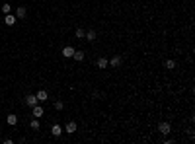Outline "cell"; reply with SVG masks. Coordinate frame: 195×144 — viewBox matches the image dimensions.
Returning a JSON list of instances; mask_svg holds the SVG:
<instances>
[{
    "instance_id": "obj_19",
    "label": "cell",
    "mask_w": 195,
    "mask_h": 144,
    "mask_svg": "<svg viewBox=\"0 0 195 144\" xmlns=\"http://www.w3.org/2000/svg\"><path fill=\"white\" fill-rule=\"evenodd\" d=\"M84 35H86L84 29H76V37H78V39H84Z\"/></svg>"
},
{
    "instance_id": "obj_16",
    "label": "cell",
    "mask_w": 195,
    "mask_h": 144,
    "mask_svg": "<svg viewBox=\"0 0 195 144\" xmlns=\"http://www.w3.org/2000/svg\"><path fill=\"white\" fill-rule=\"evenodd\" d=\"M55 109H57V111H63V109H65V103H63V101H55Z\"/></svg>"
},
{
    "instance_id": "obj_1",
    "label": "cell",
    "mask_w": 195,
    "mask_h": 144,
    "mask_svg": "<svg viewBox=\"0 0 195 144\" xmlns=\"http://www.w3.org/2000/svg\"><path fill=\"white\" fill-rule=\"evenodd\" d=\"M158 130H160L162 135H170V130H172V127H170V123L162 121V123H160V125H158Z\"/></svg>"
},
{
    "instance_id": "obj_4",
    "label": "cell",
    "mask_w": 195,
    "mask_h": 144,
    "mask_svg": "<svg viewBox=\"0 0 195 144\" xmlns=\"http://www.w3.org/2000/svg\"><path fill=\"white\" fill-rule=\"evenodd\" d=\"M65 132H68V135H74V132H76V123H74V121L66 123V127H65Z\"/></svg>"
},
{
    "instance_id": "obj_3",
    "label": "cell",
    "mask_w": 195,
    "mask_h": 144,
    "mask_svg": "<svg viewBox=\"0 0 195 144\" xmlns=\"http://www.w3.org/2000/svg\"><path fill=\"white\" fill-rule=\"evenodd\" d=\"M63 132H65V130H63V127H60V125H57V123L51 127V135H53V136H60Z\"/></svg>"
},
{
    "instance_id": "obj_5",
    "label": "cell",
    "mask_w": 195,
    "mask_h": 144,
    "mask_svg": "<svg viewBox=\"0 0 195 144\" xmlns=\"http://www.w3.org/2000/svg\"><path fill=\"white\" fill-rule=\"evenodd\" d=\"M37 98H35V96H25V105L28 107H33V105H37Z\"/></svg>"
},
{
    "instance_id": "obj_11",
    "label": "cell",
    "mask_w": 195,
    "mask_h": 144,
    "mask_svg": "<svg viewBox=\"0 0 195 144\" xmlns=\"http://www.w3.org/2000/svg\"><path fill=\"white\" fill-rule=\"evenodd\" d=\"M28 16V10L23 8V6H20L18 10H16V18H25Z\"/></svg>"
},
{
    "instance_id": "obj_7",
    "label": "cell",
    "mask_w": 195,
    "mask_h": 144,
    "mask_svg": "<svg viewBox=\"0 0 195 144\" xmlns=\"http://www.w3.org/2000/svg\"><path fill=\"white\" fill-rule=\"evenodd\" d=\"M121 62H123V61H121V56L117 55V56H113L111 61H109V64H111L113 68H119V66H121Z\"/></svg>"
},
{
    "instance_id": "obj_10",
    "label": "cell",
    "mask_w": 195,
    "mask_h": 144,
    "mask_svg": "<svg viewBox=\"0 0 195 144\" xmlns=\"http://www.w3.org/2000/svg\"><path fill=\"white\" fill-rule=\"evenodd\" d=\"M96 37H98L96 29H90V31H86V35H84V39H88V41H94Z\"/></svg>"
},
{
    "instance_id": "obj_15",
    "label": "cell",
    "mask_w": 195,
    "mask_h": 144,
    "mask_svg": "<svg viewBox=\"0 0 195 144\" xmlns=\"http://www.w3.org/2000/svg\"><path fill=\"white\" fill-rule=\"evenodd\" d=\"M164 66H166L168 70H174V68H176V61H172V59H170V61L164 62Z\"/></svg>"
},
{
    "instance_id": "obj_9",
    "label": "cell",
    "mask_w": 195,
    "mask_h": 144,
    "mask_svg": "<svg viewBox=\"0 0 195 144\" xmlns=\"http://www.w3.org/2000/svg\"><path fill=\"white\" fill-rule=\"evenodd\" d=\"M98 68H107V64H109V61H107L106 56H102V59H98Z\"/></svg>"
},
{
    "instance_id": "obj_13",
    "label": "cell",
    "mask_w": 195,
    "mask_h": 144,
    "mask_svg": "<svg viewBox=\"0 0 195 144\" xmlns=\"http://www.w3.org/2000/svg\"><path fill=\"white\" fill-rule=\"evenodd\" d=\"M84 56H86V55H84L82 51H74V55H72V59H74V61H78V62H82V61H84Z\"/></svg>"
},
{
    "instance_id": "obj_14",
    "label": "cell",
    "mask_w": 195,
    "mask_h": 144,
    "mask_svg": "<svg viewBox=\"0 0 195 144\" xmlns=\"http://www.w3.org/2000/svg\"><path fill=\"white\" fill-rule=\"evenodd\" d=\"M6 123H8V125H12V127H14L16 123H18V117H16V115H8V117H6Z\"/></svg>"
},
{
    "instance_id": "obj_6",
    "label": "cell",
    "mask_w": 195,
    "mask_h": 144,
    "mask_svg": "<svg viewBox=\"0 0 195 144\" xmlns=\"http://www.w3.org/2000/svg\"><path fill=\"white\" fill-rule=\"evenodd\" d=\"M60 53H63V56H65V59H72V55H74V49H72V47H65Z\"/></svg>"
},
{
    "instance_id": "obj_18",
    "label": "cell",
    "mask_w": 195,
    "mask_h": 144,
    "mask_svg": "<svg viewBox=\"0 0 195 144\" xmlns=\"http://www.w3.org/2000/svg\"><path fill=\"white\" fill-rule=\"evenodd\" d=\"M29 127H31L33 130H37V129H39V121H37V119H33V121L29 123Z\"/></svg>"
},
{
    "instance_id": "obj_8",
    "label": "cell",
    "mask_w": 195,
    "mask_h": 144,
    "mask_svg": "<svg viewBox=\"0 0 195 144\" xmlns=\"http://www.w3.org/2000/svg\"><path fill=\"white\" fill-rule=\"evenodd\" d=\"M16 20H18L16 16H12V14H6V18H4V23H6V25H14V23H16Z\"/></svg>"
},
{
    "instance_id": "obj_17",
    "label": "cell",
    "mask_w": 195,
    "mask_h": 144,
    "mask_svg": "<svg viewBox=\"0 0 195 144\" xmlns=\"http://www.w3.org/2000/svg\"><path fill=\"white\" fill-rule=\"evenodd\" d=\"M2 12H4V14H10V12H12V6H10V4H2Z\"/></svg>"
},
{
    "instance_id": "obj_12",
    "label": "cell",
    "mask_w": 195,
    "mask_h": 144,
    "mask_svg": "<svg viewBox=\"0 0 195 144\" xmlns=\"http://www.w3.org/2000/svg\"><path fill=\"white\" fill-rule=\"evenodd\" d=\"M35 98H37V101H45V99H47V92H45V90H39V92L35 93Z\"/></svg>"
},
{
    "instance_id": "obj_2",
    "label": "cell",
    "mask_w": 195,
    "mask_h": 144,
    "mask_svg": "<svg viewBox=\"0 0 195 144\" xmlns=\"http://www.w3.org/2000/svg\"><path fill=\"white\" fill-rule=\"evenodd\" d=\"M31 113H33L35 119H39V117H43V107L41 105H33L31 107Z\"/></svg>"
}]
</instances>
